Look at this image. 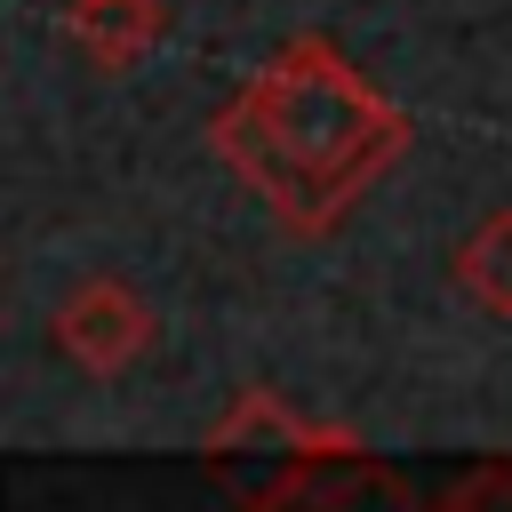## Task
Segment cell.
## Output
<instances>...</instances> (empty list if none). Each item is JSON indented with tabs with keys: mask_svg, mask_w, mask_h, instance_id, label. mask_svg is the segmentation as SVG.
<instances>
[{
	"mask_svg": "<svg viewBox=\"0 0 512 512\" xmlns=\"http://www.w3.org/2000/svg\"><path fill=\"white\" fill-rule=\"evenodd\" d=\"M224 168L288 224L328 232L408 144V112L384 104L328 40H288L216 120Z\"/></svg>",
	"mask_w": 512,
	"mask_h": 512,
	"instance_id": "6da1fadb",
	"label": "cell"
},
{
	"mask_svg": "<svg viewBox=\"0 0 512 512\" xmlns=\"http://www.w3.org/2000/svg\"><path fill=\"white\" fill-rule=\"evenodd\" d=\"M56 344L88 368V376H120L144 344H152V312L144 296H128L120 280H80L56 304Z\"/></svg>",
	"mask_w": 512,
	"mask_h": 512,
	"instance_id": "7a4b0ae2",
	"label": "cell"
},
{
	"mask_svg": "<svg viewBox=\"0 0 512 512\" xmlns=\"http://www.w3.org/2000/svg\"><path fill=\"white\" fill-rule=\"evenodd\" d=\"M64 24H72V40H80L104 72H128V64L160 40L168 8H160V0H72Z\"/></svg>",
	"mask_w": 512,
	"mask_h": 512,
	"instance_id": "3957f363",
	"label": "cell"
},
{
	"mask_svg": "<svg viewBox=\"0 0 512 512\" xmlns=\"http://www.w3.org/2000/svg\"><path fill=\"white\" fill-rule=\"evenodd\" d=\"M456 288H464L480 312L512 320V208H488V216L464 232V248H456Z\"/></svg>",
	"mask_w": 512,
	"mask_h": 512,
	"instance_id": "277c9868",
	"label": "cell"
}]
</instances>
